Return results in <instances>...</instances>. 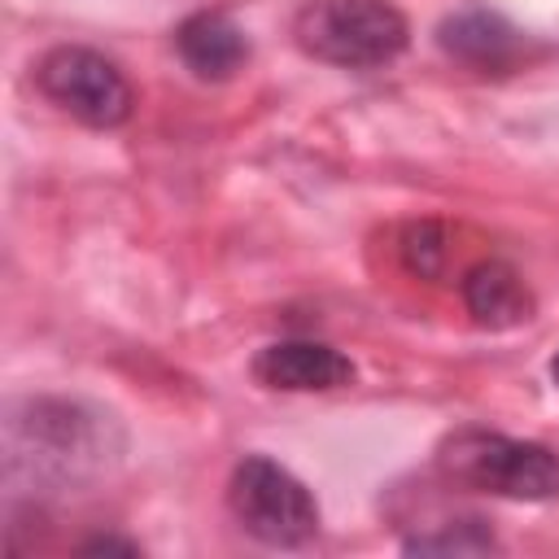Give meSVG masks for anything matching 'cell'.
I'll return each mask as SVG.
<instances>
[{"label": "cell", "mask_w": 559, "mask_h": 559, "mask_svg": "<svg viewBox=\"0 0 559 559\" xmlns=\"http://www.w3.org/2000/svg\"><path fill=\"white\" fill-rule=\"evenodd\" d=\"M437 467L463 489H480L515 502L559 498V454L542 441H520L485 428H459L441 441Z\"/></svg>", "instance_id": "cell-1"}, {"label": "cell", "mask_w": 559, "mask_h": 559, "mask_svg": "<svg viewBox=\"0 0 559 559\" xmlns=\"http://www.w3.org/2000/svg\"><path fill=\"white\" fill-rule=\"evenodd\" d=\"M293 39L314 61L376 70L406 52L411 26L389 0H310L293 17Z\"/></svg>", "instance_id": "cell-2"}, {"label": "cell", "mask_w": 559, "mask_h": 559, "mask_svg": "<svg viewBox=\"0 0 559 559\" xmlns=\"http://www.w3.org/2000/svg\"><path fill=\"white\" fill-rule=\"evenodd\" d=\"M227 507L240 520V528L249 537H258L262 546L293 550L319 533L314 493L266 454H249L236 463V472L227 480Z\"/></svg>", "instance_id": "cell-3"}, {"label": "cell", "mask_w": 559, "mask_h": 559, "mask_svg": "<svg viewBox=\"0 0 559 559\" xmlns=\"http://www.w3.org/2000/svg\"><path fill=\"white\" fill-rule=\"evenodd\" d=\"M35 83L57 109H66L70 118L100 127V131L122 127L135 105L122 70L109 57H100L96 48H79V44H61V48L44 52L35 66Z\"/></svg>", "instance_id": "cell-4"}, {"label": "cell", "mask_w": 559, "mask_h": 559, "mask_svg": "<svg viewBox=\"0 0 559 559\" xmlns=\"http://www.w3.org/2000/svg\"><path fill=\"white\" fill-rule=\"evenodd\" d=\"M253 376L284 393H323L354 380V362L323 341H275L258 349Z\"/></svg>", "instance_id": "cell-5"}, {"label": "cell", "mask_w": 559, "mask_h": 559, "mask_svg": "<svg viewBox=\"0 0 559 559\" xmlns=\"http://www.w3.org/2000/svg\"><path fill=\"white\" fill-rule=\"evenodd\" d=\"M175 48L197 79H231L249 57L245 31L227 13H214V9L183 17L175 31Z\"/></svg>", "instance_id": "cell-6"}, {"label": "cell", "mask_w": 559, "mask_h": 559, "mask_svg": "<svg viewBox=\"0 0 559 559\" xmlns=\"http://www.w3.org/2000/svg\"><path fill=\"white\" fill-rule=\"evenodd\" d=\"M463 301L485 328H515L533 314V293L520 271L502 258H485L463 275Z\"/></svg>", "instance_id": "cell-7"}, {"label": "cell", "mask_w": 559, "mask_h": 559, "mask_svg": "<svg viewBox=\"0 0 559 559\" xmlns=\"http://www.w3.org/2000/svg\"><path fill=\"white\" fill-rule=\"evenodd\" d=\"M441 48L476 70H507L520 52V35L493 13H459L441 22Z\"/></svg>", "instance_id": "cell-8"}, {"label": "cell", "mask_w": 559, "mask_h": 559, "mask_svg": "<svg viewBox=\"0 0 559 559\" xmlns=\"http://www.w3.org/2000/svg\"><path fill=\"white\" fill-rule=\"evenodd\" d=\"M406 550L411 555H472V550H493V537L489 533H472V524H467V533H441V537H411L406 542Z\"/></svg>", "instance_id": "cell-9"}, {"label": "cell", "mask_w": 559, "mask_h": 559, "mask_svg": "<svg viewBox=\"0 0 559 559\" xmlns=\"http://www.w3.org/2000/svg\"><path fill=\"white\" fill-rule=\"evenodd\" d=\"M402 249H406L411 271H419V275H437V262H441V236H437V227H432V223L411 227Z\"/></svg>", "instance_id": "cell-10"}, {"label": "cell", "mask_w": 559, "mask_h": 559, "mask_svg": "<svg viewBox=\"0 0 559 559\" xmlns=\"http://www.w3.org/2000/svg\"><path fill=\"white\" fill-rule=\"evenodd\" d=\"M550 376H555V384H559V354H555V362H550Z\"/></svg>", "instance_id": "cell-11"}]
</instances>
